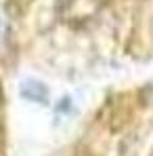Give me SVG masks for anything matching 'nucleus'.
Segmentation results:
<instances>
[{
  "label": "nucleus",
  "mask_w": 153,
  "mask_h": 156,
  "mask_svg": "<svg viewBox=\"0 0 153 156\" xmlns=\"http://www.w3.org/2000/svg\"><path fill=\"white\" fill-rule=\"evenodd\" d=\"M21 93H23V97L34 99V101H42V104L48 101V97H46V87H44L42 82H38V80H27L25 84L21 87Z\"/></svg>",
  "instance_id": "1"
}]
</instances>
